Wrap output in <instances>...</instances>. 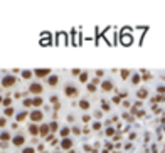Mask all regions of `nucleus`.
<instances>
[{"label": "nucleus", "instance_id": "c03bdc74", "mask_svg": "<svg viewBox=\"0 0 165 153\" xmlns=\"http://www.w3.org/2000/svg\"><path fill=\"white\" fill-rule=\"evenodd\" d=\"M7 126V119L5 118H0V128H5Z\"/></svg>", "mask_w": 165, "mask_h": 153}, {"label": "nucleus", "instance_id": "4c0bfd02", "mask_svg": "<svg viewBox=\"0 0 165 153\" xmlns=\"http://www.w3.org/2000/svg\"><path fill=\"white\" fill-rule=\"evenodd\" d=\"M54 140H56V136H54V133H51V135H47V136H45V141H47V143H52Z\"/></svg>", "mask_w": 165, "mask_h": 153}, {"label": "nucleus", "instance_id": "49530a36", "mask_svg": "<svg viewBox=\"0 0 165 153\" xmlns=\"http://www.w3.org/2000/svg\"><path fill=\"white\" fill-rule=\"evenodd\" d=\"M94 74H96V77H99V79H101V77L104 76V71H101V69H99V71H96Z\"/></svg>", "mask_w": 165, "mask_h": 153}, {"label": "nucleus", "instance_id": "a18cd8bd", "mask_svg": "<svg viewBox=\"0 0 165 153\" xmlns=\"http://www.w3.org/2000/svg\"><path fill=\"white\" fill-rule=\"evenodd\" d=\"M121 104H123V108H126V109H130V108H131V103H130V101H123Z\"/></svg>", "mask_w": 165, "mask_h": 153}, {"label": "nucleus", "instance_id": "b1692460", "mask_svg": "<svg viewBox=\"0 0 165 153\" xmlns=\"http://www.w3.org/2000/svg\"><path fill=\"white\" fill-rule=\"evenodd\" d=\"M91 128H93V131H99V129L103 128V124H101V121H98V119H96V121L91 123Z\"/></svg>", "mask_w": 165, "mask_h": 153}, {"label": "nucleus", "instance_id": "5701e85b", "mask_svg": "<svg viewBox=\"0 0 165 153\" xmlns=\"http://www.w3.org/2000/svg\"><path fill=\"white\" fill-rule=\"evenodd\" d=\"M0 140L2 141H8V140H12V135L8 131H2L0 133Z\"/></svg>", "mask_w": 165, "mask_h": 153}, {"label": "nucleus", "instance_id": "72a5a7b5", "mask_svg": "<svg viewBox=\"0 0 165 153\" xmlns=\"http://www.w3.org/2000/svg\"><path fill=\"white\" fill-rule=\"evenodd\" d=\"M104 148H106V150H109V151H113L114 150V143H111V141H104Z\"/></svg>", "mask_w": 165, "mask_h": 153}, {"label": "nucleus", "instance_id": "4be33fe9", "mask_svg": "<svg viewBox=\"0 0 165 153\" xmlns=\"http://www.w3.org/2000/svg\"><path fill=\"white\" fill-rule=\"evenodd\" d=\"M114 133H116V129H114L113 126H108L106 129H104V135H106L108 138H113V136H114Z\"/></svg>", "mask_w": 165, "mask_h": 153}, {"label": "nucleus", "instance_id": "3c124183", "mask_svg": "<svg viewBox=\"0 0 165 153\" xmlns=\"http://www.w3.org/2000/svg\"><path fill=\"white\" fill-rule=\"evenodd\" d=\"M66 119H67V123H72V121H74V116H72V114H67Z\"/></svg>", "mask_w": 165, "mask_h": 153}, {"label": "nucleus", "instance_id": "dca6fc26", "mask_svg": "<svg viewBox=\"0 0 165 153\" xmlns=\"http://www.w3.org/2000/svg\"><path fill=\"white\" fill-rule=\"evenodd\" d=\"M29 133L30 135H39V124H35V123H30L29 124Z\"/></svg>", "mask_w": 165, "mask_h": 153}, {"label": "nucleus", "instance_id": "423d86ee", "mask_svg": "<svg viewBox=\"0 0 165 153\" xmlns=\"http://www.w3.org/2000/svg\"><path fill=\"white\" fill-rule=\"evenodd\" d=\"M12 143H13L15 146H22V145L25 143V136L22 135V133H15V135L12 136Z\"/></svg>", "mask_w": 165, "mask_h": 153}, {"label": "nucleus", "instance_id": "de8ad7c7", "mask_svg": "<svg viewBox=\"0 0 165 153\" xmlns=\"http://www.w3.org/2000/svg\"><path fill=\"white\" fill-rule=\"evenodd\" d=\"M152 153H158V145H157V143H153V145H152Z\"/></svg>", "mask_w": 165, "mask_h": 153}, {"label": "nucleus", "instance_id": "4468645a", "mask_svg": "<svg viewBox=\"0 0 165 153\" xmlns=\"http://www.w3.org/2000/svg\"><path fill=\"white\" fill-rule=\"evenodd\" d=\"M42 104H44V99L40 98V96H35V98H32V106H34L35 109H39Z\"/></svg>", "mask_w": 165, "mask_h": 153}, {"label": "nucleus", "instance_id": "58836bf2", "mask_svg": "<svg viewBox=\"0 0 165 153\" xmlns=\"http://www.w3.org/2000/svg\"><path fill=\"white\" fill-rule=\"evenodd\" d=\"M120 140H121V133H114L113 141H114V143H120Z\"/></svg>", "mask_w": 165, "mask_h": 153}, {"label": "nucleus", "instance_id": "e433bc0d", "mask_svg": "<svg viewBox=\"0 0 165 153\" xmlns=\"http://www.w3.org/2000/svg\"><path fill=\"white\" fill-rule=\"evenodd\" d=\"M91 118H93L91 114H82V116H81V121H82V123H89Z\"/></svg>", "mask_w": 165, "mask_h": 153}, {"label": "nucleus", "instance_id": "9d476101", "mask_svg": "<svg viewBox=\"0 0 165 153\" xmlns=\"http://www.w3.org/2000/svg\"><path fill=\"white\" fill-rule=\"evenodd\" d=\"M136 98L140 101H143L145 98H148V89H145V87H140L138 91H136Z\"/></svg>", "mask_w": 165, "mask_h": 153}, {"label": "nucleus", "instance_id": "f03ea898", "mask_svg": "<svg viewBox=\"0 0 165 153\" xmlns=\"http://www.w3.org/2000/svg\"><path fill=\"white\" fill-rule=\"evenodd\" d=\"M64 94L67 96V98H76L77 94H79V89H77V86H74V84H66L64 86Z\"/></svg>", "mask_w": 165, "mask_h": 153}, {"label": "nucleus", "instance_id": "bb28decb", "mask_svg": "<svg viewBox=\"0 0 165 153\" xmlns=\"http://www.w3.org/2000/svg\"><path fill=\"white\" fill-rule=\"evenodd\" d=\"M111 109V106H109V103L106 99H101V111H109Z\"/></svg>", "mask_w": 165, "mask_h": 153}, {"label": "nucleus", "instance_id": "f704fd0d", "mask_svg": "<svg viewBox=\"0 0 165 153\" xmlns=\"http://www.w3.org/2000/svg\"><path fill=\"white\" fill-rule=\"evenodd\" d=\"M22 153H35V148L34 146H24L22 148Z\"/></svg>", "mask_w": 165, "mask_h": 153}, {"label": "nucleus", "instance_id": "c9c22d12", "mask_svg": "<svg viewBox=\"0 0 165 153\" xmlns=\"http://www.w3.org/2000/svg\"><path fill=\"white\" fill-rule=\"evenodd\" d=\"M93 116H94V118L99 121V119L103 118V111H101V109H94V114H93Z\"/></svg>", "mask_w": 165, "mask_h": 153}, {"label": "nucleus", "instance_id": "39448f33", "mask_svg": "<svg viewBox=\"0 0 165 153\" xmlns=\"http://www.w3.org/2000/svg\"><path fill=\"white\" fill-rule=\"evenodd\" d=\"M72 145H74V141L71 140V138H62L61 141H59V146H61V150H71Z\"/></svg>", "mask_w": 165, "mask_h": 153}, {"label": "nucleus", "instance_id": "a211bd4d", "mask_svg": "<svg viewBox=\"0 0 165 153\" xmlns=\"http://www.w3.org/2000/svg\"><path fill=\"white\" fill-rule=\"evenodd\" d=\"M49 129H51V133H56V131H59V123L56 121V119H52V121L49 123Z\"/></svg>", "mask_w": 165, "mask_h": 153}, {"label": "nucleus", "instance_id": "0e129e2a", "mask_svg": "<svg viewBox=\"0 0 165 153\" xmlns=\"http://www.w3.org/2000/svg\"><path fill=\"white\" fill-rule=\"evenodd\" d=\"M67 153H76L74 150H72V148H71V150H67Z\"/></svg>", "mask_w": 165, "mask_h": 153}, {"label": "nucleus", "instance_id": "37998d69", "mask_svg": "<svg viewBox=\"0 0 165 153\" xmlns=\"http://www.w3.org/2000/svg\"><path fill=\"white\" fill-rule=\"evenodd\" d=\"M123 148H125L126 151H128V150H131V148H133V143H131V141H128V143H125V145H123Z\"/></svg>", "mask_w": 165, "mask_h": 153}, {"label": "nucleus", "instance_id": "ddd939ff", "mask_svg": "<svg viewBox=\"0 0 165 153\" xmlns=\"http://www.w3.org/2000/svg\"><path fill=\"white\" fill-rule=\"evenodd\" d=\"M69 135H71V128L69 126H62L61 129H59V136L61 138H69Z\"/></svg>", "mask_w": 165, "mask_h": 153}, {"label": "nucleus", "instance_id": "79ce46f5", "mask_svg": "<svg viewBox=\"0 0 165 153\" xmlns=\"http://www.w3.org/2000/svg\"><path fill=\"white\" fill-rule=\"evenodd\" d=\"M89 82H93L94 86H98V84H101V79H99V77H93V79H91Z\"/></svg>", "mask_w": 165, "mask_h": 153}, {"label": "nucleus", "instance_id": "7c9ffc66", "mask_svg": "<svg viewBox=\"0 0 165 153\" xmlns=\"http://www.w3.org/2000/svg\"><path fill=\"white\" fill-rule=\"evenodd\" d=\"M86 89H88L89 92H96V89H98V86H94L93 82H88V84H86Z\"/></svg>", "mask_w": 165, "mask_h": 153}, {"label": "nucleus", "instance_id": "e2e57ef3", "mask_svg": "<svg viewBox=\"0 0 165 153\" xmlns=\"http://www.w3.org/2000/svg\"><path fill=\"white\" fill-rule=\"evenodd\" d=\"M2 103H3V96L0 94V106H2Z\"/></svg>", "mask_w": 165, "mask_h": 153}, {"label": "nucleus", "instance_id": "052dcab7", "mask_svg": "<svg viewBox=\"0 0 165 153\" xmlns=\"http://www.w3.org/2000/svg\"><path fill=\"white\" fill-rule=\"evenodd\" d=\"M114 148H116V150H121V143H114Z\"/></svg>", "mask_w": 165, "mask_h": 153}, {"label": "nucleus", "instance_id": "8fccbe9b", "mask_svg": "<svg viewBox=\"0 0 165 153\" xmlns=\"http://www.w3.org/2000/svg\"><path fill=\"white\" fill-rule=\"evenodd\" d=\"M133 106H135V108H141V106H143V101H140V99H138V101H136V103H135Z\"/></svg>", "mask_w": 165, "mask_h": 153}, {"label": "nucleus", "instance_id": "bf43d9fd", "mask_svg": "<svg viewBox=\"0 0 165 153\" xmlns=\"http://www.w3.org/2000/svg\"><path fill=\"white\" fill-rule=\"evenodd\" d=\"M17 128H19V123H17V121L12 123V129H17Z\"/></svg>", "mask_w": 165, "mask_h": 153}, {"label": "nucleus", "instance_id": "5fc2aeb1", "mask_svg": "<svg viewBox=\"0 0 165 153\" xmlns=\"http://www.w3.org/2000/svg\"><path fill=\"white\" fill-rule=\"evenodd\" d=\"M71 74H74V76H79V74H81V71H79V69H72V71H71Z\"/></svg>", "mask_w": 165, "mask_h": 153}, {"label": "nucleus", "instance_id": "338daca9", "mask_svg": "<svg viewBox=\"0 0 165 153\" xmlns=\"http://www.w3.org/2000/svg\"><path fill=\"white\" fill-rule=\"evenodd\" d=\"M163 131H165V126H163Z\"/></svg>", "mask_w": 165, "mask_h": 153}, {"label": "nucleus", "instance_id": "f8f14e48", "mask_svg": "<svg viewBox=\"0 0 165 153\" xmlns=\"http://www.w3.org/2000/svg\"><path fill=\"white\" fill-rule=\"evenodd\" d=\"M77 106H79V109H82V111H88V109L91 108V103H89L88 99H79Z\"/></svg>", "mask_w": 165, "mask_h": 153}, {"label": "nucleus", "instance_id": "f257e3e1", "mask_svg": "<svg viewBox=\"0 0 165 153\" xmlns=\"http://www.w3.org/2000/svg\"><path fill=\"white\" fill-rule=\"evenodd\" d=\"M29 118H30V123H42V119H44V113L40 109H32L30 113H29Z\"/></svg>", "mask_w": 165, "mask_h": 153}, {"label": "nucleus", "instance_id": "69168bd1", "mask_svg": "<svg viewBox=\"0 0 165 153\" xmlns=\"http://www.w3.org/2000/svg\"><path fill=\"white\" fill-rule=\"evenodd\" d=\"M111 153H121V151H118V150H116V151H114V150H113V151H111Z\"/></svg>", "mask_w": 165, "mask_h": 153}, {"label": "nucleus", "instance_id": "2f4dec72", "mask_svg": "<svg viewBox=\"0 0 165 153\" xmlns=\"http://www.w3.org/2000/svg\"><path fill=\"white\" fill-rule=\"evenodd\" d=\"M121 118H123V119H126V121H128V123H131V121H133V116H131V114H130V113H126V111H125V113H123V114H121Z\"/></svg>", "mask_w": 165, "mask_h": 153}, {"label": "nucleus", "instance_id": "6e6552de", "mask_svg": "<svg viewBox=\"0 0 165 153\" xmlns=\"http://www.w3.org/2000/svg\"><path fill=\"white\" fill-rule=\"evenodd\" d=\"M99 86H101V91H104V92H109V91H113V89H114L113 82L109 81V79H103Z\"/></svg>", "mask_w": 165, "mask_h": 153}, {"label": "nucleus", "instance_id": "412c9836", "mask_svg": "<svg viewBox=\"0 0 165 153\" xmlns=\"http://www.w3.org/2000/svg\"><path fill=\"white\" fill-rule=\"evenodd\" d=\"M77 79H79V82H88V79H89V74L86 72V71H82L79 76H77Z\"/></svg>", "mask_w": 165, "mask_h": 153}, {"label": "nucleus", "instance_id": "c756f323", "mask_svg": "<svg viewBox=\"0 0 165 153\" xmlns=\"http://www.w3.org/2000/svg\"><path fill=\"white\" fill-rule=\"evenodd\" d=\"M71 133H72V135H76V136H81L82 129H81L79 126H72V128H71Z\"/></svg>", "mask_w": 165, "mask_h": 153}, {"label": "nucleus", "instance_id": "13d9d810", "mask_svg": "<svg viewBox=\"0 0 165 153\" xmlns=\"http://www.w3.org/2000/svg\"><path fill=\"white\" fill-rule=\"evenodd\" d=\"M99 146H101V143H99V141H96V143H94V146H93V148H94V150H98V148H99Z\"/></svg>", "mask_w": 165, "mask_h": 153}, {"label": "nucleus", "instance_id": "0eeeda50", "mask_svg": "<svg viewBox=\"0 0 165 153\" xmlns=\"http://www.w3.org/2000/svg\"><path fill=\"white\" fill-rule=\"evenodd\" d=\"M39 135H40V138H45L47 135H51L49 123H40V124H39Z\"/></svg>", "mask_w": 165, "mask_h": 153}, {"label": "nucleus", "instance_id": "a19ab883", "mask_svg": "<svg viewBox=\"0 0 165 153\" xmlns=\"http://www.w3.org/2000/svg\"><path fill=\"white\" fill-rule=\"evenodd\" d=\"M111 101H113L114 104H120V103H121V98H120V96L116 94V96H113V99H111Z\"/></svg>", "mask_w": 165, "mask_h": 153}, {"label": "nucleus", "instance_id": "6ab92c4d", "mask_svg": "<svg viewBox=\"0 0 165 153\" xmlns=\"http://www.w3.org/2000/svg\"><path fill=\"white\" fill-rule=\"evenodd\" d=\"M150 101H152L153 104H157V103H163V101H165V94H157V96H153V98L150 99Z\"/></svg>", "mask_w": 165, "mask_h": 153}, {"label": "nucleus", "instance_id": "c85d7f7f", "mask_svg": "<svg viewBox=\"0 0 165 153\" xmlns=\"http://www.w3.org/2000/svg\"><path fill=\"white\" fill-rule=\"evenodd\" d=\"M22 106H24L25 109H29V108H32V99L30 98H25L24 101H22Z\"/></svg>", "mask_w": 165, "mask_h": 153}, {"label": "nucleus", "instance_id": "aec40b11", "mask_svg": "<svg viewBox=\"0 0 165 153\" xmlns=\"http://www.w3.org/2000/svg\"><path fill=\"white\" fill-rule=\"evenodd\" d=\"M131 84H133V86H136V84H140V81H141V77H140V74H131Z\"/></svg>", "mask_w": 165, "mask_h": 153}, {"label": "nucleus", "instance_id": "864d4df0", "mask_svg": "<svg viewBox=\"0 0 165 153\" xmlns=\"http://www.w3.org/2000/svg\"><path fill=\"white\" fill-rule=\"evenodd\" d=\"M25 96V92H15V98H19V99H22Z\"/></svg>", "mask_w": 165, "mask_h": 153}, {"label": "nucleus", "instance_id": "393cba45", "mask_svg": "<svg viewBox=\"0 0 165 153\" xmlns=\"http://www.w3.org/2000/svg\"><path fill=\"white\" fill-rule=\"evenodd\" d=\"M20 76L24 77L25 81H27V79H32V76H34V71H22V72H20Z\"/></svg>", "mask_w": 165, "mask_h": 153}, {"label": "nucleus", "instance_id": "4d7b16f0", "mask_svg": "<svg viewBox=\"0 0 165 153\" xmlns=\"http://www.w3.org/2000/svg\"><path fill=\"white\" fill-rule=\"evenodd\" d=\"M128 138H130V140H135V138H136V133H130Z\"/></svg>", "mask_w": 165, "mask_h": 153}, {"label": "nucleus", "instance_id": "ea45409f", "mask_svg": "<svg viewBox=\"0 0 165 153\" xmlns=\"http://www.w3.org/2000/svg\"><path fill=\"white\" fill-rule=\"evenodd\" d=\"M157 92H158V94H165V86H163V84L157 86Z\"/></svg>", "mask_w": 165, "mask_h": 153}, {"label": "nucleus", "instance_id": "cd10ccee", "mask_svg": "<svg viewBox=\"0 0 165 153\" xmlns=\"http://www.w3.org/2000/svg\"><path fill=\"white\" fill-rule=\"evenodd\" d=\"M120 76H121V79H128V77L131 76V71H128V69H123V71H120Z\"/></svg>", "mask_w": 165, "mask_h": 153}, {"label": "nucleus", "instance_id": "774afa93", "mask_svg": "<svg viewBox=\"0 0 165 153\" xmlns=\"http://www.w3.org/2000/svg\"><path fill=\"white\" fill-rule=\"evenodd\" d=\"M56 153H61V151H56Z\"/></svg>", "mask_w": 165, "mask_h": 153}, {"label": "nucleus", "instance_id": "603ef678", "mask_svg": "<svg viewBox=\"0 0 165 153\" xmlns=\"http://www.w3.org/2000/svg\"><path fill=\"white\" fill-rule=\"evenodd\" d=\"M44 148H45V146L42 145V143H40V145H37V148H35V150H37V151H40V153H42V151H44Z\"/></svg>", "mask_w": 165, "mask_h": 153}, {"label": "nucleus", "instance_id": "680f3d73", "mask_svg": "<svg viewBox=\"0 0 165 153\" xmlns=\"http://www.w3.org/2000/svg\"><path fill=\"white\" fill-rule=\"evenodd\" d=\"M101 153H111V151H109V150H106V148H103V150H101Z\"/></svg>", "mask_w": 165, "mask_h": 153}, {"label": "nucleus", "instance_id": "9b49d317", "mask_svg": "<svg viewBox=\"0 0 165 153\" xmlns=\"http://www.w3.org/2000/svg\"><path fill=\"white\" fill-rule=\"evenodd\" d=\"M49 101L54 104V111H57L59 108H61V101H59V96H56V94H52L51 98H49Z\"/></svg>", "mask_w": 165, "mask_h": 153}, {"label": "nucleus", "instance_id": "a878e982", "mask_svg": "<svg viewBox=\"0 0 165 153\" xmlns=\"http://www.w3.org/2000/svg\"><path fill=\"white\" fill-rule=\"evenodd\" d=\"M12 103H13V99L10 98V96H7V98H3V103H2V106H5V108H10V106H12Z\"/></svg>", "mask_w": 165, "mask_h": 153}, {"label": "nucleus", "instance_id": "09e8293b", "mask_svg": "<svg viewBox=\"0 0 165 153\" xmlns=\"http://www.w3.org/2000/svg\"><path fill=\"white\" fill-rule=\"evenodd\" d=\"M82 150H84V151H91V153H93V146H89V145H84V146H82Z\"/></svg>", "mask_w": 165, "mask_h": 153}, {"label": "nucleus", "instance_id": "20e7f679", "mask_svg": "<svg viewBox=\"0 0 165 153\" xmlns=\"http://www.w3.org/2000/svg\"><path fill=\"white\" fill-rule=\"evenodd\" d=\"M29 91L32 92V94H35V96H40L42 94V91H44V87H42V84L40 82H30V86H29Z\"/></svg>", "mask_w": 165, "mask_h": 153}, {"label": "nucleus", "instance_id": "473e14b6", "mask_svg": "<svg viewBox=\"0 0 165 153\" xmlns=\"http://www.w3.org/2000/svg\"><path fill=\"white\" fill-rule=\"evenodd\" d=\"M5 116H13V113H15V109H13V106H10V108H5Z\"/></svg>", "mask_w": 165, "mask_h": 153}, {"label": "nucleus", "instance_id": "7ed1b4c3", "mask_svg": "<svg viewBox=\"0 0 165 153\" xmlns=\"http://www.w3.org/2000/svg\"><path fill=\"white\" fill-rule=\"evenodd\" d=\"M15 82H17V77H13L12 74H7V76H3L2 79H0V86L2 87H12Z\"/></svg>", "mask_w": 165, "mask_h": 153}, {"label": "nucleus", "instance_id": "f3484780", "mask_svg": "<svg viewBox=\"0 0 165 153\" xmlns=\"http://www.w3.org/2000/svg\"><path fill=\"white\" fill-rule=\"evenodd\" d=\"M27 116H29V111H27V109L20 111V113L17 114V123H22V121H24V119H25Z\"/></svg>", "mask_w": 165, "mask_h": 153}, {"label": "nucleus", "instance_id": "6e6d98bb", "mask_svg": "<svg viewBox=\"0 0 165 153\" xmlns=\"http://www.w3.org/2000/svg\"><path fill=\"white\" fill-rule=\"evenodd\" d=\"M89 133H91L89 128H82V135H89Z\"/></svg>", "mask_w": 165, "mask_h": 153}, {"label": "nucleus", "instance_id": "2eb2a0df", "mask_svg": "<svg viewBox=\"0 0 165 153\" xmlns=\"http://www.w3.org/2000/svg\"><path fill=\"white\" fill-rule=\"evenodd\" d=\"M57 82H59V77L56 76V74H51V76L47 77V84L51 86V87H54V86L57 84Z\"/></svg>", "mask_w": 165, "mask_h": 153}, {"label": "nucleus", "instance_id": "1a4fd4ad", "mask_svg": "<svg viewBox=\"0 0 165 153\" xmlns=\"http://www.w3.org/2000/svg\"><path fill=\"white\" fill-rule=\"evenodd\" d=\"M34 76L39 77V79H40V77H45V79H47V77L51 76V69H35Z\"/></svg>", "mask_w": 165, "mask_h": 153}]
</instances>
